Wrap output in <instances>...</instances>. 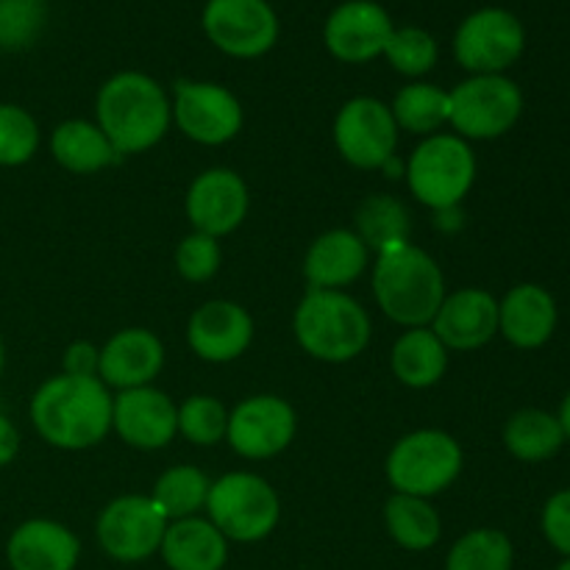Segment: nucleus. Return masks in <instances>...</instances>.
I'll return each instance as SVG.
<instances>
[{
    "label": "nucleus",
    "mask_w": 570,
    "mask_h": 570,
    "mask_svg": "<svg viewBox=\"0 0 570 570\" xmlns=\"http://www.w3.org/2000/svg\"><path fill=\"white\" fill-rule=\"evenodd\" d=\"M20 454V432L9 415L0 412V468H9Z\"/></svg>",
    "instance_id": "nucleus-40"
},
{
    "label": "nucleus",
    "mask_w": 570,
    "mask_h": 570,
    "mask_svg": "<svg viewBox=\"0 0 570 570\" xmlns=\"http://www.w3.org/2000/svg\"><path fill=\"white\" fill-rule=\"evenodd\" d=\"M50 156L61 170L76 176H95L120 159L95 120L59 122L50 134Z\"/></svg>",
    "instance_id": "nucleus-26"
},
{
    "label": "nucleus",
    "mask_w": 570,
    "mask_h": 570,
    "mask_svg": "<svg viewBox=\"0 0 570 570\" xmlns=\"http://www.w3.org/2000/svg\"><path fill=\"white\" fill-rule=\"evenodd\" d=\"M159 557L170 570H223L228 562V540L204 515L167 523Z\"/></svg>",
    "instance_id": "nucleus-24"
},
{
    "label": "nucleus",
    "mask_w": 570,
    "mask_h": 570,
    "mask_svg": "<svg viewBox=\"0 0 570 570\" xmlns=\"http://www.w3.org/2000/svg\"><path fill=\"white\" fill-rule=\"evenodd\" d=\"M204 512L228 543H262L282 521V499L259 473L232 471L212 482Z\"/></svg>",
    "instance_id": "nucleus-7"
},
{
    "label": "nucleus",
    "mask_w": 570,
    "mask_h": 570,
    "mask_svg": "<svg viewBox=\"0 0 570 570\" xmlns=\"http://www.w3.org/2000/svg\"><path fill=\"white\" fill-rule=\"evenodd\" d=\"M465 468V451L454 434L443 429H415L390 449L384 460L393 493L429 499L445 493Z\"/></svg>",
    "instance_id": "nucleus-6"
},
{
    "label": "nucleus",
    "mask_w": 570,
    "mask_h": 570,
    "mask_svg": "<svg viewBox=\"0 0 570 570\" xmlns=\"http://www.w3.org/2000/svg\"><path fill=\"white\" fill-rule=\"evenodd\" d=\"M173 265H176L178 276H181L184 282L189 284L212 282L223 265L220 239L209 237V234L189 232L187 237L176 245Z\"/></svg>",
    "instance_id": "nucleus-37"
},
{
    "label": "nucleus",
    "mask_w": 570,
    "mask_h": 570,
    "mask_svg": "<svg viewBox=\"0 0 570 570\" xmlns=\"http://www.w3.org/2000/svg\"><path fill=\"white\" fill-rule=\"evenodd\" d=\"M250 209L245 178L232 167H209L189 181L184 212L193 232L223 239L237 232Z\"/></svg>",
    "instance_id": "nucleus-15"
},
{
    "label": "nucleus",
    "mask_w": 570,
    "mask_h": 570,
    "mask_svg": "<svg viewBox=\"0 0 570 570\" xmlns=\"http://www.w3.org/2000/svg\"><path fill=\"white\" fill-rule=\"evenodd\" d=\"M167 523L170 521L161 515L150 495L131 493L109 501L100 510L98 523H95V538L111 560L134 566V562H145L159 554Z\"/></svg>",
    "instance_id": "nucleus-14"
},
{
    "label": "nucleus",
    "mask_w": 570,
    "mask_h": 570,
    "mask_svg": "<svg viewBox=\"0 0 570 570\" xmlns=\"http://www.w3.org/2000/svg\"><path fill=\"white\" fill-rule=\"evenodd\" d=\"M42 131L26 106L0 104V167H22L39 154Z\"/></svg>",
    "instance_id": "nucleus-35"
},
{
    "label": "nucleus",
    "mask_w": 570,
    "mask_h": 570,
    "mask_svg": "<svg viewBox=\"0 0 570 570\" xmlns=\"http://www.w3.org/2000/svg\"><path fill=\"white\" fill-rule=\"evenodd\" d=\"M384 59L399 76L410 78V81H423V76H429L438 65L440 45L426 28L401 26L390 37Z\"/></svg>",
    "instance_id": "nucleus-33"
},
{
    "label": "nucleus",
    "mask_w": 570,
    "mask_h": 570,
    "mask_svg": "<svg viewBox=\"0 0 570 570\" xmlns=\"http://www.w3.org/2000/svg\"><path fill=\"white\" fill-rule=\"evenodd\" d=\"M228 410L215 395H189L178 404V434L198 449H212L226 440Z\"/></svg>",
    "instance_id": "nucleus-34"
},
{
    "label": "nucleus",
    "mask_w": 570,
    "mask_h": 570,
    "mask_svg": "<svg viewBox=\"0 0 570 570\" xmlns=\"http://www.w3.org/2000/svg\"><path fill=\"white\" fill-rule=\"evenodd\" d=\"M200 26L220 53L243 61L271 53L282 31L271 0H206Z\"/></svg>",
    "instance_id": "nucleus-12"
},
{
    "label": "nucleus",
    "mask_w": 570,
    "mask_h": 570,
    "mask_svg": "<svg viewBox=\"0 0 570 570\" xmlns=\"http://www.w3.org/2000/svg\"><path fill=\"white\" fill-rule=\"evenodd\" d=\"M295 434H298V415L282 395H248L228 412L226 443L243 460H273L293 445Z\"/></svg>",
    "instance_id": "nucleus-13"
},
{
    "label": "nucleus",
    "mask_w": 570,
    "mask_h": 570,
    "mask_svg": "<svg viewBox=\"0 0 570 570\" xmlns=\"http://www.w3.org/2000/svg\"><path fill=\"white\" fill-rule=\"evenodd\" d=\"M165 367V343L142 326H128L100 345L98 379L109 390L148 387Z\"/></svg>",
    "instance_id": "nucleus-20"
},
{
    "label": "nucleus",
    "mask_w": 570,
    "mask_h": 570,
    "mask_svg": "<svg viewBox=\"0 0 570 570\" xmlns=\"http://www.w3.org/2000/svg\"><path fill=\"white\" fill-rule=\"evenodd\" d=\"M3 367H6V345H3V337H0V376H3Z\"/></svg>",
    "instance_id": "nucleus-42"
},
{
    "label": "nucleus",
    "mask_w": 570,
    "mask_h": 570,
    "mask_svg": "<svg viewBox=\"0 0 570 570\" xmlns=\"http://www.w3.org/2000/svg\"><path fill=\"white\" fill-rule=\"evenodd\" d=\"M48 22L45 0H0V50H26Z\"/></svg>",
    "instance_id": "nucleus-36"
},
{
    "label": "nucleus",
    "mask_w": 570,
    "mask_h": 570,
    "mask_svg": "<svg viewBox=\"0 0 570 570\" xmlns=\"http://www.w3.org/2000/svg\"><path fill=\"white\" fill-rule=\"evenodd\" d=\"M95 122L120 159L145 154L170 131V92L142 70L115 72L95 95Z\"/></svg>",
    "instance_id": "nucleus-2"
},
{
    "label": "nucleus",
    "mask_w": 570,
    "mask_h": 570,
    "mask_svg": "<svg viewBox=\"0 0 570 570\" xmlns=\"http://www.w3.org/2000/svg\"><path fill=\"white\" fill-rule=\"evenodd\" d=\"M384 527L395 546H401L404 551H415V554L434 549L443 538V518L434 510L432 501L404 493H393L387 499Z\"/></svg>",
    "instance_id": "nucleus-28"
},
{
    "label": "nucleus",
    "mask_w": 570,
    "mask_h": 570,
    "mask_svg": "<svg viewBox=\"0 0 570 570\" xmlns=\"http://www.w3.org/2000/svg\"><path fill=\"white\" fill-rule=\"evenodd\" d=\"M61 373L78 379H98L100 373V348L87 343V340H76L67 345L65 360H61Z\"/></svg>",
    "instance_id": "nucleus-39"
},
{
    "label": "nucleus",
    "mask_w": 570,
    "mask_h": 570,
    "mask_svg": "<svg viewBox=\"0 0 570 570\" xmlns=\"http://www.w3.org/2000/svg\"><path fill=\"white\" fill-rule=\"evenodd\" d=\"M395 22L376 0H345L323 26V45L343 65H367L384 56Z\"/></svg>",
    "instance_id": "nucleus-16"
},
{
    "label": "nucleus",
    "mask_w": 570,
    "mask_h": 570,
    "mask_svg": "<svg viewBox=\"0 0 570 570\" xmlns=\"http://www.w3.org/2000/svg\"><path fill=\"white\" fill-rule=\"evenodd\" d=\"M256 323L243 304L212 298L200 304L187 321V345L198 360L209 365L237 362L250 348Z\"/></svg>",
    "instance_id": "nucleus-18"
},
{
    "label": "nucleus",
    "mask_w": 570,
    "mask_h": 570,
    "mask_svg": "<svg viewBox=\"0 0 570 570\" xmlns=\"http://www.w3.org/2000/svg\"><path fill=\"white\" fill-rule=\"evenodd\" d=\"M454 59L471 76H507L527 50V28L501 6H484L471 11L456 26Z\"/></svg>",
    "instance_id": "nucleus-9"
},
{
    "label": "nucleus",
    "mask_w": 570,
    "mask_h": 570,
    "mask_svg": "<svg viewBox=\"0 0 570 570\" xmlns=\"http://www.w3.org/2000/svg\"><path fill=\"white\" fill-rule=\"evenodd\" d=\"M212 479L195 465H173L156 479L150 499L167 521H184L206 510Z\"/></svg>",
    "instance_id": "nucleus-31"
},
{
    "label": "nucleus",
    "mask_w": 570,
    "mask_h": 570,
    "mask_svg": "<svg viewBox=\"0 0 570 570\" xmlns=\"http://www.w3.org/2000/svg\"><path fill=\"white\" fill-rule=\"evenodd\" d=\"M566 432L554 412L527 406V410L512 412L510 421L504 423V449L515 456L518 462H538L551 460L566 445Z\"/></svg>",
    "instance_id": "nucleus-27"
},
{
    "label": "nucleus",
    "mask_w": 570,
    "mask_h": 570,
    "mask_svg": "<svg viewBox=\"0 0 570 570\" xmlns=\"http://www.w3.org/2000/svg\"><path fill=\"white\" fill-rule=\"evenodd\" d=\"M399 126L390 104L356 95L345 100L334 117V148L356 170H382L399 150Z\"/></svg>",
    "instance_id": "nucleus-10"
},
{
    "label": "nucleus",
    "mask_w": 570,
    "mask_h": 570,
    "mask_svg": "<svg viewBox=\"0 0 570 570\" xmlns=\"http://www.w3.org/2000/svg\"><path fill=\"white\" fill-rule=\"evenodd\" d=\"M515 546L507 532L479 527L462 534L445 557V570H512Z\"/></svg>",
    "instance_id": "nucleus-32"
},
{
    "label": "nucleus",
    "mask_w": 570,
    "mask_h": 570,
    "mask_svg": "<svg viewBox=\"0 0 570 570\" xmlns=\"http://www.w3.org/2000/svg\"><path fill=\"white\" fill-rule=\"evenodd\" d=\"M451 351L429 326L404 328L390 351L393 376L410 390H429L443 382Z\"/></svg>",
    "instance_id": "nucleus-25"
},
{
    "label": "nucleus",
    "mask_w": 570,
    "mask_h": 570,
    "mask_svg": "<svg viewBox=\"0 0 570 570\" xmlns=\"http://www.w3.org/2000/svg\"><path fill=\"white\" fill-rule=\"evenodd\" d=\"M445 295L443 267L429 250L404 243L373 256V298L401 328L432 326Z\"/></svg>",
    "instance_id": "nucleus-3"
},
{
    "label": "nucleus",
    "mask_w": 570,
    "mask_h": 570,
    "mask_svg": "<svg viewBox=\"0 0 570 570\" xmlns=\"http://www.w3.org/2000/svg\"><path fill=\"white\" fill-rule=\"evenodd\" d=\"M78 560V534L50 518L22 521L6 540V562L11 570H76Z\"/></svg>",
    "instance_id": "nucleus-22"
},
{
    "label": "nucleus",
    "mask_w": 570,
    "mask_h": 570,
    "mask_svg": "<svg viewBox=\"0 0 570 570\" xmlns=\"http://www.w3.org/2000/svg\"><path fill=\"white\" fill-rule=\"evenodd\" d=\"M111 432L137 451H161L178 438V404L165 390L134 387L111 395Z\"/></svg>",
    "instance_id": "nucleus-17"
},
{
    "label": "nucleus",
    "mask_w": 570,
    "mask_h": 570,
    "mask_svg": "<svg viewBox=\"0 0 570 570\" xmlns=\"http://www.w3.org/2000/svg\"><path fill=\"white\" fill-rule=\"evenodd\" d=\"M371 256L354 228H328L306 248L304 278L309 289H345L371 267Z\"/></svg>",
    "instance_id": "nucleus-23"
},
{
    "label": "nucleus",
    "mask_w": 570,
    "mask_h": 570,
    "mask_svg": "<svg viewBox=\"0 0 570 570\" xmlns=\"http://www.w3.org/2000/svg\"><path fill=\"white\" fill-rule=\"evenodd\" d=\"M173 126L193 142L220 148L239 137L245 109L237 95L215 81H176L170 95Z\"/></svg>",
    "instance_id": "nucleus-11"
},
{
    "label": "nucleus",
    "mask_w": 570,
    "mask_h": 570,
    "mask_svg": "<svg viewBox=\"0 0 570 570\" xmlns=\"http://www.w3.org/2000/svg\"><path fill=\"white\" fill-rule=\"evenodd\" d=\"M479 161L471 142L454 131H440L417 142L404 161V181L412 198L432 212L462 206L476 184Z\"/></svg>",
    "instance_id": "nucleus-5"
},
{
    "label": "nucleus",
    "mask_w": 570,
    "mask_h": 570,
    "mask_svg": "<svg viewBox=\"0 0 570 570\" xmlns=\"http://www.w3.org/2000/svg\"><path fill=\"white\" fill-rule=\"evenodd\" d=\"M293 334L312 360L345 365L365 354L373 323L365 306L345 289H306L293 312Z\"/></svg>",
    "instance_id": "nucleus-4"
},
{
    "label": "nucleus",
    "mask_w": 570,
    "mask_h": 570,
    "mask_svg": "<svg viewBox=\"0 0 570 570\" xmlns=\"http://www.w3.org/2000/svg\"><path fill=\"white\" fill-rule=\"evenodd\" d=\"M560 309L543 284L523 282L499 301V334L518 351H538L554 337Z\"/></svg>",
    "instance_id": "nucleus-21"
},
{
    "label": "nucleus",
    "mask_w": 570,
    "mask_h": 570,
    "mask_svg": "<svg viewBox=\"0 0 570 570\" xmlns=\"http://www.w3.org/2000/svg\"><path fill=\"white\" fill-rule=\"evenodd\" d=\"M390 111H393L399 131L426 139L449 126L451 95L449 89L432 81H410L395 92Z\"/></svg>",
    "instance_id": "nucleus-29"
},
{
    "label": "nucleus",
    "mask_w": 570,
    "mask_h": 570,
    "mask_svg": "<svg viewBox=\"0 0 570 570\" xmlns=\"http://www.w3.org/2000/svg\"><path fill=\"white\" fill-rule=\"evenodd\" d=\"M540 532L557 554L570 557V488L549 495L540 512Z\"/></svg>",
    "instance_id": "nucleus-38"
},
{
    "label": "nucleus",
    "mask_w": 570,
    "mask_h": 570,
    "mask_svg": "<svg viewBox=\"0 0 570 570\" xmlns=\"http://www.w3.org/2000/svg\"><path fill=\"white\" fill-rule=\"evenodd\" d=\"M451 120L456 137L468 142H490L518 126L523 115V92L510 76H468L449 89Z\"/></svg>",
    "instance_id": "nucleus-8"
},
{
    "label": "nucleus",
    "mask_w": 570,
    "mask_h": 570,
    "mask_svg": "<svg viewBox=\"0 0 570 570\" xmlns=\"http://www.w3.org/2000/svg\"><path fill=\"white\" fill-rule=\"evenodd\" d=\"M557 417H560V423H562V432H566V440H570V390H568V395H566V399H562V404H560V412H557Z\"/></svg>",
    "instance_id": "nucleus-41"
},
{
    "label": "nucleus",
    "mask_w": 570,
    "mask_h": 570,
    "mask_svg": "<svg viewBox=\"0 0 570 570\" xmlns=\"http://www.w3.org/2000/svg\"><path fill=\"white\" fill-rule=\"evenodd\" d=\"M354 232L367 245L373 256L395 248V245L410 243L412 237V215L395 195L379 193L367 195L354 215Z\"/></svg>",
    "instance_id": "nucleus-30"
},
{
    "label": "nucleus",
    "mask_w": 570,
    "mask_h": 570,
    "mask_svg": "<svg viewBox=\"0 0 570 570\" xmlns=\"http://www.w3.org/2000/svg\"><path fill=\"white\" fill-rule=\"evenodd\" d=\"M28 417L50 449H95L111 434V390L100 379L59 373L39 384Z\"/></svg>",
    "instance_id": "nucleus-1"
},
{
    "label": "nucleus",
    "mask_w": 570,
    "mask_h": 570,
    "mask_svg": "<svg viewBox=\"0 0 570 570\" xmlns=\"http://www.w3.org/2000/svg\"><path fill=\"white\" fill-rule=\"evenodd\" d=\"M554 570H570V557H562V562Z\"/></svg>",
    "instance_id": "nucleus-43"
},
{
    "label": "nucleus",
    "mask_w": 570,
    "mask_h": 570,
    "mask_svg": "<svg viewBox=\"0 0 570 570\" xmlns=\"http://www.w3.org/2000/svg\"><path fill=\"white\" fill-rule=\"evenodd\" d=\"M434 334L449 351L471 354L499 337V298L482 287L454 289L432 321Z\"/></svg>",
    "instance_id": "nucleus-19"
}]
</instances>
